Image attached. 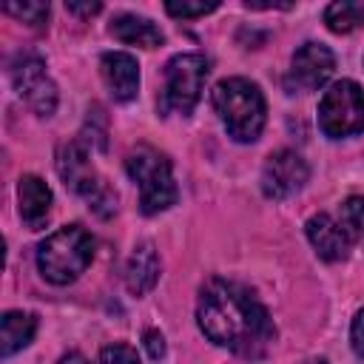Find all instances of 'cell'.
Returning a JSON list of instances; mask_svg holds the SVG:
<instances>
[{
    "instance_id": "6da1fadb",
    "label": "cell",
    "mask_w": 364,
    "mask_h": 364,
    "mask_svg": "<svg viewBox=\"0 0 364 364\" xmlns=\"http://www.w3.org/2000/svg\"><path fill=\"white\" fill-rule=\"evenodd\" d=\"M196 321L208 341L245 358H259L273 341V321L264 304L236 282L208 279L199 290Z\"/></svg>"
},
{
    "instance_id": "7a4b0ae2",
    "label": "cell",
    "mask_w": 364,
    "mask_h": 364,
    "mask_svg": "<svg viewBox=\"0 0 364 364\" xmlns=\"http://www.w3.org/2000/svg\"><path fill=\"white\" fill-rule=\"evenodd\" d=\"M213 108L228 131L230 139L236 142H253L259 139L264 119H267V105L256 82L245 77H228L213 88Z\"/></svg>"
},
{
    "instance_id": "3957f363",
    "label": "cell",
    "mask_w": 364,
    "mask_h": 364,
    "mask_svg": "<svg viewBox=\"0 0 364 364\" xmlns=\"http://www.w3.org/2000/svg\"><path fill=\"white\" fill-rule=\"evenodd\" d=\"M94 259V236L82 225H65L37 245V267L51 284H71Z\"/></svg>"
},
{
    "instance_id": "277c9868",
    "label": "cell",
    "mask_w": 364,
    "mask_h": 364,
    "mask_svg": "<svg viewBox=\"0 0 364 364\" xmlns=\"http://www.w3.org/2000/svg\"><path fill=\"white\" fill-rule=\"evenodd\" d=\"M128 176L139 185V210L145 216L162 213L176 202V182L171 159L151 145H136L125 159Z\"/></svg>"
},
{
    "instance_id": "5b68a950",
    "label": "cell",
    "mask_w": 364,
    "mask_h": 364,
    "mask_svg": "<svg viewBox=\"0 0 364 364\" xmlns=\"http://www.w3.org/2000/svg\"><path fill=\"white\" fill-rule=\"evenodd\" d=\"M57 173L63 176L65 188L74 191L77 196H82L88 202V208L97 216H111L117 210V193L111 191V185L97 176L91 159H88V148L82 139H71L65 145H60L57 151Z\"/></svg>"
},
{
    "instance_id": "8992f818",
    "label": "cell",
    "mask_w": 364,
    "mask_h": 364,
    "mask_svg": "<svg viewBox=\"0 0 364 364\" xmlns=\"http://www.w3.org/2000/svg\"><path fill=\"white\" fill-rule=\"evenodd\" d=\"M208 80V57L205 54H176L165 65V88H162V111L191 114L202 97V85Z\"/></svg>"
},
{
    "instance_id": "52a82bcc",
    "label": "cell",
    "mask_w": 364,
    "mask_h": 364,
    "mask_svg": "<svg viewBox=\"0 0 364 364\" xmlns=\"http://www.w3.org/2000/svg\"><path fill=\"white\" fill-rule=\"evenodd\" d=\"M318 128L330 139L364 131V91L353 80L333 82L318 102Z\"/></svg>"
},
{
    "instance_id": "ba28073f",
    "label": "cell",
    "mask_w": 364,
    "mask_h": 364,
    "mask_svg": "<svg viewBox=\"0 0 364 364\" xmlns=\"http://www.w3.org/2000/svg\"><path fill=\"white\" fill-rule=\"evenodd\" d=\"M9 77L14 91L26 100V105L40 114L51 117L57 108V85L46 71V63L37 54H17L9 65Z\"/></svg>"
},
{
    "instance_id": "9c48e42d",
    "label": "cell",
    "mask_w": 364,
    "mask_h": 364,
    "mask_svg": "<svg viewBox=\"0 0 364 364\" xmlns=\"http://www.w3.org/2000/svg\"><path fill=\"white\" fill-rule=\"evenodd\" d=\"M310 179V168L307 162L296 154V151H276L267 156L264 168H262V191L270 199H287L296 191L304 188V182Z\"/></svg>"
},
{
    "instance_id": "30bf717a",
    "label": "cell",
    "mask_w": 364,
    "mask_h": 364,
    "mask_svg": "<svg viewBox=\"0 0 364 364\" xmlns=\"http://www.w3.org/2000/svg\"><path fill=\"white\" fill-rule=\"evenodd\" d=\"M336 71V57L327 46L321 43H304L296 48L293 63H290V82L301 91H316L321 88Z\"/></svg>"
},
{
    "instance_id": "8fae6325",
    "label": "cell",
    "mask_w": 364,
    "mask_h": 364,
    "mask_svg": "<svg viewBox=\"0 0 364 364\" xmlns=\"http://www.w3.org/2000/svg\"><path fill=\"white\" fill-rule=\"evenodd\" d=\"M304 230H307V239H310L313 250H316L324 262H338V259L347 256V250H350V236H347V230L341 228V222L333 219L330 213H316V216H310L307 225H304Z\"/></svg>"
},
{
    "instance_id": "7c38bea8",
    "label": "cell",
    "mask_w": 364,
    "mask_h": 364,
    "mask_svg": "<svg viewBox=\"0 0 364 364\" xmlns=\"http://www.w3.org/2000/svg\"><path fill=\"white\" fill-rule=\"evenodd\" d=\"M100 71L114 94V100L119 102H131L139 91V65L131 54L125 51H105L100 57Z\"/></svg>"
},
{
    "instance_id": "4fadbf2b",
    "label": "cell",
    "mask_w": 364,
    "mask_h": 364,
    "mask_svg": "<svg viewBox=\"0 0 364 364\" xmlns=\"http://www.w3.org/2000/svg\"><path fill=\"white\" fill-rule=\"evenodd\" d=\"M17 199H20V219H23V225L28 230H40L48 222V213H51V188L40 176L26 173V176H20Z\"/></svg>"
},
{
    "instance_id": "5bb4252c",
    "label": "cell",
    "mask_w": 364,
    "mask_h": 364,
    "mask_svg": "<svg viewBox=\"0 0 364 364\" xmlns=\"http://www.w3.org/2000/svg\"><path fill=\"white\" fill-rule=\"evenodd\" d=\"M159 279V256H156V247L151 242H142L134 247L131 259H128V267H125V284L134 296H142L148 293Z\"/></svg>"
},
{
    "instance_id": "9a60e30c",
    "label": "cell",
    "mask_w": 364,
    "mask_h": 364,
    "mask_svg": "<svg viewBox=\"0 0 364 364\" xmlns=\"http://www.w3.org/2000/svg\"><path fill=\"white\" fill-rule=\"evenodd\" d=\"M108 34L119 43L142 46V48H156V46L165 43L162 31L148 17H136V14H117L108 26Z\"/></svg>"
},
{
    "instance_id": "2e32d148",
    "label": "cell",
    "mask_w": 364,
    "mask_h": 364,
    "mask_svg": "<svg viewBox=\"0 0 364 364\" xmlns=\"http://www.w3.org/2000/svg\"><path fill=\"white\" fill-rule=\"evenodd\" d=\"M34 333H37V316L34 313H23V310L3 313V318H0V353H3V358L28 347Z\"/></svg>"
},
{
    "instance_id": "e0dca14e",
    "label": "cell",
    "mask_w": 364,
    "mask_h": 364,
    "mask_svg": "<svg viewBox=\"0 0 364 364\" xmlns=\"http://www.w3.org/2000/svg\"><path fill=\"white\" fill-rule=\"evenodd\" d=\"M324 23L336 34H347L364 23V0H338L324 9Z\"/></svg>"
},
{
    "instance_id": "ac0fdd59",
    "label": "cell",
    "mask_w": 364,
    "mask_h": 364,
    "mask_svg": "<svg viewBox=\"0 0 364 364\" xmlns=\"http://www.w3.org/2000/svg\"><path fill=\"white\" fill-rule=\"evenodd\" d=\"M338 222L347 230L350 242L364 239V196H350L344 199L341 210H338Z\"/></svg>"
},
{
    "instance_id": "d6986e66",
    "label": "cell",
    "mask_w": 364,
    "mask_h": 364,
    "mask_svg": "<svg viewBox=\"0 0 364 364\" xmlns=\"http://www.w3.org/2000/svg\"><path fill=\"white\" fill-rule=\"evenodd\" d=\"M6 14H14L23 23L43 26L48 20V3H6Z\"/></svg>"
},
{
    "instance_id": "ffe728a7",
    "label": "cell",
    "mask_w": 364,
    "mask_h": 364,
    "mask_svg": "<svg viewBox=\"0 0 364 364\" xmlns=\"http://www.w3.org/2000/svg\"><path fill=\"white\" fill-rule=\"evenodd\" d=\"M219 3H165V11L171 17H205L210 11H216Z\"/></svg>"
},
{
    "instance_id": "44dd1931",
    "label": "cell",
    "mask_w": 364,
    "mask_h": 364,
    "mask_svg": "<svg viewBox=\"0 0 364 364\" xmlns=\"http://www.w3.org/2000/svg\"><path fill=\"white\" fill-rule=\"evenodd\" d=\"M100 361L102 364H139V355L128 344H108V347H102Z\"/></svg>"
},
{
    "instance_id": "7402d4cb",
    "label": "cell",
    "mask_w": 364,
    "mask_h": 364,
    "mask_svg": "<svg viewBox=\"0 0 364 364\" xmlns=\"http://www.w3.org/2000/svg\"><path fill=\"white\" fill-rule=\"evenodd\" d=\"M142 341H145V350H148V355H151L154 361L165 358V336H162L159 330H145Z\"/></svg>"
},
{
    "instance_id": "603a6c76",
    "label": "cell",
    "mask_w": 364,
    "mask_h": 364,
    "mask_svg": "<svg viewBox=\"0 0 364 364\" xmlns=\"http://www.w3.org/2000/svg\"><path fill=\"white\" fill-rule=\"evenodd\" d=\"M350 344H353V350L364 358V310H358L355 318H353V327H350Z\"/></svg>"
},
{
    "instance_id": "cb8c5ba5",
    "label": "cell",
    "mask_w": 364,
    "mask_h": 364,
    "mask_svg": "<svg viewBox=\"0 0 364 364\" xmlns=\"http://www.w3.org/2000/svg\"><path fill=\"white\" fill-rule=\"evenodd\" d=\"M65 9H68V11H74V14L91 17V14H97L102 6H100V3H85V6H80V3H65Z\"/></svg>"
},
{
    "instance_id": "d4e9b609",
    "label": "cell",
    "mask_w": 364,
    "mask_h": 364,
    "mask_svg": "<svg viewBox=\"0 0 364 364\" xmlns=\"http://www.w3.org/2000/svg\"><path fill=\"white\" fill-rule=\"evenodd\" d=\"M57 364H88V358H82L80 353H68V355H63Z\"/></svg>"
},
{
    "instance_id": "484cf974",
    "label": "cell",
    "mask_w": 364,
    "mask_h": 364,
    "mask_svg": "<svg viewBox=\"0 0 364 364\" xmlns=\"http://www.w3.org/2000/svg\"><path fill=\"white\" fill-rule=\"evenodd\" d=\"M301 364H327L324 358H310V361H301Z\"/></svg>"
}]
</instances>
